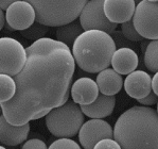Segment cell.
Here are the masks:
<instances>
[{
	"instance_id": "obj_1",
	"label": "cell",
	"mask_w": 158,
	"mask_h": 149,
	"mask_svg": "<svg viewBox=\"0 0 158 149\" xmlns=\"http://www.w3.org/2000/svg\"><path fill=\"white\" fill-rule=\"evenodd\" d=\"M27 61L15 76L16 93L0 103L9 124L23 126L45 117L52 109L69 100L75 62L70 48L50 37L26 48Z\"/></svg>"
},
{
	"instance_id": "obj_2",
	"label": "cell",
	"mask_w": 158,
	"mask_h": 149,
	"mask_svg": "<svg viewBox=\"0 0 158 149\" xmlns=\"http://www.w3.org/2000/svg\"><path fill=\"white\" fill-rule=\"evenodd\" d=\"M113 131L121 149H158V114L150 107L126 110L118 117Z\"/></svg>"
},
{
	"instance_id": "obj_3",
	"label": "cell",
	"mask_w": 158,
	"mask_h": 149,
	"mask_svg": "<svg viewBox=\"0 0 158 149\" xmlns=\"http://www.w3.org/2000/svg\"><path fill=\"white\" fill-rule=\"evenodd\" d=\"M115 51L116 45L109 34L90 30L84 31L75 40L71 53L75 64L82 70L99 74L109 67Z\"/></svg>"
},
{
	"instance_id": "obj_4",
	"label": "cell",
	"mask_w": 158,
	"mask_h": 149,
	"mask_svg": "<svg viewBox=\"0 0 158 149\" xmlns=\"http://www.w3.org/2000/svg\"><path fill=\"white\" fill-rule=\"evenodd\" d=\"M35 11L36 23L46 27L68 25L80 16L86 0H28Z\"/></svg>"
},
{
	"instance_id": "obj_5",
	"label": "cell",
	"mask_w": 158,
	"mask_h": 149,
	"mask_svg": "<svg viewBox=\"0 0 158 149\" xmlns=\"http://www.w3.org/2000/svg\"><path fill=\"white\" fill-rule=\"evenodd\" d=\"M84 123L83 112L72 100L52 109L46 115V126L49 132L60 138H73Z\"/></svg>"
},
{
	"instance_id": "obj_6",
	"label": "cell",
	"mask_w": 158,
	"mask_h": 149,
	"mask_svg": "<svg viewBox=\"0 0 158 149\" xmlns=\"http://www.w3.org/2000/svg\"><path fill=\"white\" fill-rule=\"evenodd\" d=\"M27 61L26 48L16 38L0 37V75L15 77L23 70Z\"/></svg>"
},
{
	"instance_id": "obj_7",
	"label": "cell",
	"mask_w": 158,
	"mask_h": 149,
	"mask_svg": "<svg viewBox=\"0 0 158 149\" xmlns=\"http://www.w3.org/2000/svg\"><path fill=\"white\" fill-rule=\"evenodd\" d=\"M136 31L142 38L158 40V1L142 0L136 6L133 16Z\"/></svg>"
},
{
	"instance_id": "obj_8",
	"label": "cell",
	"mask_w": 158,
	"mask_h": 149,
	"mask_svg": "<svg viewBox=\"0 0 158 149\" xmlns=\"http://www.w3.org/2000/svg\"><path fill=\"white\" fill-rule=\"evenodd\" d=\"M104 0L87 1L79 16V21L83 31L98 30L110 35L116 31L117 25L106 18L103 11Z\"/></svg>"
},
{
	"instance_id": "obj_9",
	"label": "cell",
	"mask_w": 158,
	"mask_h": 149,
	"mask_svg": "<svg viewBox=\"0 0 158 149\" xmlns=\"http://www.w3.org/2000/svg\"><path fill=\"white\" fill-rule=\"evenodd\" d=\"M79 141L84 149H94L96 144L104 138H114L111 126L104 119H89L82 125Z\"/></svg>"
},
{
	"instance_id": "obj_10",
	"label": "cell",
	"mask_w": 158,
	"mask_h": 149,
	"mask_svg": "<svg viewBox=\"0 0 158 149\" xmlns=\"http://www.w3.org/2000/svg\"><path fill=\"white\" fill-rule=\"evenodd\" d=\"M6 23L13 31H23L35 23V11L29 1L18 0L6 11Z\"/></svg>"
},
{
	"instance_id": "obj_11",
	"label": "cell",
	"mask_w": 158,
	"mask_h": 149,
	"mask_svg": "<svg viewBox=\"0 0 158 149\" xmlns=\"http://www.w3.org/2000/svg\"><path fill=\"white\" fill-rule=\"evenodd\" d=\"M136 9L134 0H104L103 11L111 24H124L131 20Z\"/></svg>"
},
{
	"instance_id": "obj_12",
	"label": "cell",
	"mask_w": 158,
	"mask_h": 149,
	"mask_svg": "<svg viewBox=\"0 0 158 149\" xmlns=\"http://www.w3.org/2000/svg\"><path fill=\"white\" fill-rule=\"evenodd\" d=\"M123 84L128 96L139 100L148 96L152 91V77L144 70H135L127 75Z\"/></svg>"
},
{
	"instance_id": "obj_13",
	"label": "cell",
	"mask_w": 158,
	"mask_h": 149,
	"mask_svg": "<svg viewBox=\"0 0 158 149\" xmlns=\"http://www.w3.org/2000/svg\"><path fill=\"white\" fill-rule=\"evenodd\" d=\"M72 101L75 104L82 106H88L92 103L99 96V89L96 81L91 78H79L75 80L70 89Z\"/></svg>"
},
{
	"instance_id": "obj_14",
	"label": "cell",
	"mask_w": 158,
	"mask_h": 149,
	"mask_svg": "<svg viewBox=\"0 0 158 149\" xmlns=\"http://www.w3.org/2000/svg\"><path fill=\"white\" fill-rule=\"evenodd\" d=\"M30 124L14 126L6 121L3 115L0 116V143L6 146H17L28 138Z\"/></svg>"
},
{
	"instance_id": "obj_15",
	"label": "cell",
	"mask_w": 158,
	"mask_h": 149,
	"mask_svg": "<svg viewBox=\"0 0 158 149\" xmlns=\"http://www.w3.org/2000/svg\"><path fill=\"white\" fill-rule=\"evenodd\" d=\"M139 64V58L136 51L130 48L116 49L110 61L113 69L119 75H130L135 72Z\"/></svg>"
},
{
	"instance_id": "obj_16",
	"label": "cell",
	"mask_w": 158,
	"mask_h": 149,
	"mask_svg": "<svg viewBox=\"0 0 158 149\" xmlns=\"http://www.w3.org/2000/svg\"><path fill=\"white\" fill-rule=\"evenodd\" d=\"M116 106L115 96H105L99 94L98 98L88 106H82L81 111L84 115L88 116L91 119H102L111 115Z\"/></svg>"
},
{
	"instance_id": "obj_17",
	"label": "cell",
	"mask_w": 158,
	"mask_h": 149,
	"mask_svg": "<svg viewBox=\"0 0 158 149\" xmlns=\"http://www.w3.org/2000/svg\"><path fill=\"white\" fill-rule=\"evenodd\" d=\"M96 83L100 94L105 96H115L123 87V78L113 68H106L98 74Z\"/></svg>"
},
{
	"instance_id": "obj_18",
	"label": "cell",
	"mask_w": 158,
	"mask_h": 149,
	"mask_svg": "<svg viewBox=\"0 0 158 149\" xmlns=\"http://www.w3.org/2000/svg\"><path fill=\"white\" fill-rule=\"evenodd\" d=\"M84 31L82 29L81 25H80V21L74 20L72 23L68 24V25L57 28L56 32H55V36H56L57 42L63 43L68 48H70L73 46L75 40Z\"/></svg>"
},
{
	"instance_id": "obj_19",
	"label": "cell",
	"mask_w": 158,
	"mask_h": 149,
	"mask_svg": "<svg viewBox=\"0 0 158 149\" xmlns=\"http://www.w3.org/2000/svg\"><path fill=\"white\" fill-rule=\"evenodd\" d=\"M16 93L14 78L8 75H0V103L10 101Z\"/></svg>"
},
{
	"instance_id": "obj_20",
	"label": "cell",
	"mask_w": 158,
	"mask_h": 149,
	"mask_svg": "<svg viewBox=\"0 0 158 149\" xmlns=\"http://www.w3.org/2000/svg\"><path fill=\"white\" fill-rule=\"evenodd\" d=\"M144 65L150 72H158V40L150 41L144 51Z\"/></svg>"
},
{
	"instance_id": "obj_21",
	"label": "cell",
	"mask_w": 158,
	"mask_h": 149,
	"mask_svg": "<svg viewBox=\"0 0 158 149\" xmlns=\"http://www.w3.org/2000/svg\"><path fill=\"white\" fill-rule=\"evenodd\" d=\"M48 31H49L48 27L40 25V24L35 21V23L31 27H29L28 29H26V30H23V31H20V33L23 37H26L27 40L33 41V43H34V42H36V41L45 38Z\"/></svg>"
},
{
	"instance_id": "obj_22",
	"label": "cell",
	"mask_w": 158,
	"mask_h": 149,
	"mask_svg": "<svg viewBox=\"0 0 158 149\" xmlns=\"http://www.w3.org/2000/svg\"><path fill=\"white\" fill-rule=\"evenodd\" d=\"M121 32H122V34L124 35V37L126 40H128L130 42H133V43L143 41V38L138 34V32L135 29V27H134L133 19H131V20L126 21V23L121 25Z\"/></svg>"
},
{
	"instance_id": "obj_23",
	"label": "cell",
	"mask_w": 158,
	"mask_h": 149,
	"mask_svg": "<svg viewBox=\"0 0 158 149\" xmlns=\"http://www.w3.org/2000/svg\"><path fill=\"white\" fill-rule=\"evenodd\" d=\"M110 36L116 45V49H120V48H130V49H133L134 51H136V49H137V46H136L133 42H130L128 40H126L121 31L116 30L115 32H113L110 34Z\"/></svg>"
},
{
	"instance_id": "obj_24",
	"label": "cell",
	"mask_w": 158,
	"mask_h": 149,
	"mask_svg": "<svg viewBox=\"0 0 158 149\" xmlns=\"http://www.w3.org/2000/svg\"><path fill=\"white\" fill-rule=\"evenodd\" d=\"M48 149H82L81 146L71 138H58L48 147Z\"/></svg>"
},
{
	"instance_id": "obj_25",
	"label": "cell",
	"mask_w": 158,
	"mask_h": 149,
	"mask_svg": "<svg viewBox=\"0 0 158 149\" xmlns=\"http://www.w3.org/2000/svg\"><path fill=\"white\" fill-rule=\"evenodd\" d=\"M94 149H121V147L114 138H104L98 142Z\"/></svg>"
},
{
	"instance_id": "obj_26",
	"label": "cell",
	"mask_w": 158,
	"mask_h": 149,
	"mask_svg": "<svg viewBox=\"0 0 158 149\" xmlns=\"http://www.w3.org/2000/svg\"><path fill=\"white\" fill-rule=\"evenodd\" d=\"M21 149H48L46 143L38 138H31L25 142Z\"/></svg>"
},
{
	"instance_id": "obj_27",
	"label": "cell",
	"mask_w": 158,
	"mask_h": 149,
	"mask_svg": "<svg viewBox=\"0 0 158 149\" xmlns=\"http://www.w3.org/2000/svg\"><path fill=\"white\" fill-rule=\"evenodd\" d=\"M138 102H139L140 104H142V107H150L151 108V107L154 106V104H157L158 96H156L153 91H151L148 96H145L144 98H142V99H139Z\"/></svg>"
},
{
	"instance_id": "obj_28",
	"label": "cell",
	"mask_w": 158,
	"mask_h": 149,
	"mask_svg": "<svg viewBox=\"0 0 158 149\" xmlns=\"http://www.w3.org/2000/svg\"><path fill=\"white\" fill-rule=\"evenodd\" d=\"M152 91L158 96V72H155L154 77L152 78Z\"/></svg>"
},
{
	"instance_id": "obj_29",
	"label": "cell",
	"mask_w": 158,
	"mask_h": 149,
	"mask_svg": "<svg viewBox=\"0 0 158 149\" xmlns=\"http://www.w3.org/2000/svg\"><path fill=\"white\" fill-rule=\"evenodd\" d=\"M14 2V0H0V9L2 11H6L9 7Z\"/></svg>"
},
{
	"instance_id": "obj_30",
	"label": "cell",
	"mask_w": 158,
	"mask_h": 149,
	"mask_svg": "<svg viewBox=\"0 0 158 149\" xmlns=\"http://www.w3.org/2000/svg\"><path fill=\"white\" fill-rule=\"evenodd\" d=\"M4 24H6V14H4V12L2 11L1 9H0V31L3 29Z\"/></svg>"
},
{
	"instance_id": "obj_31",
	"label": "cell",
	"mask_w": 158,
	"mask_h": 149,
	"mask_svg": "<svg viewBox=\"0 0 158 149\" xmlns=\"http://www.w3.org/2000/svg\"><path fill=\"white\" fill-rule=\"evenodd\" d=\"M149 43H150V41H142V44H141V51H142V53L144 55V51L145 49H147V47H148V45H149Z\"/></svg>"
},
{
	"instance_id": "obj_32",
	"label": "cell",
	"mask_w": 158,
	"mask_h": 149,
	"mask_svg": "<svg viewBox=\"0 0 158 149\" xmlns=\"http://www.w3.org/2000/svg\"><path fill=\"white\" fill-rule=\"evenodd\" d=\"M2 115V110H1V107H0V116Z\"/></svg>"
},
{
	"instance_id": "obj_33",
	"label": "cell",
	"mask_w": 158,
	"mask_h": 149,
	"mask_svg": "<svg viewBox=\"0 0 158 149\" xmlns=\"http://www.w3.org/2000/svg\"><path fill=\"white\" fill-rule=\"evenodd\" d=\"M0 149H6V147H2V146H0Z\"/></svg>"
},
{
	"instance_id": "obj_34",
	"label": "cell",
	"mask_w": 158,
	"mask_h": 149,
	"mask_svg": "<svg viewBox=\"0 0 158 149\" xmlns=\"http://www.w3.org/2000/svg\"><path fill=\"white\" fill-rule=\"evenodd\" d=\"M156 112H157V114H158V102H157V110H156Z\"/></svg>"
}]
</instances>
